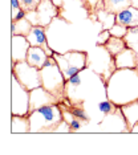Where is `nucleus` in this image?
<instances>
[{
  "mask_svg": "<svg viewBox=\"0 0 138 155\" xmlns=\"http://www.w3.org/2000/svg\"><path fill=\"white\" fill-rule=\"evenodd\" d=\"M41 0H19L20 3V8L24 9L27 13L32 12V11H36L39 4H40Z\"/></svg>",
  "mask_w": 138,
  "mask_h": 155,
  "instance_id": "22",
  "label": "nucleus"
},
{
  "mask_svg": "<svg viewBox=\"0 0 138 155\" xmlns=\"http://www.w3.org/2000/svg\"><path fill=\"white\" fill-rule=\"evenodd\" d=\"M123 38H125V41H126L127 48L133 49V51L138 54V27L129 28L126 36Z\"/></svg>",
  "mask_w": 138,
  "mask_h": 155,
  "instance_id": "19",
  "label": "nucleus"
},
{
  "mask_svg": "<svg viewBox=\"0 0 138 155\" xmlns=\"http://www.w3.org/2000/svg\"><path fill=\"white\" fill-rule=\"evenodd\" d=\"M60 104V100L51 91H48L45 87L39 86L36 89L29 91V113L36 110L39 107L47 106V105Z\"/></svg>",
  "mask_w": 138,
  "mask_h": 155,
  "instance_id": "8",
  "label": "nucleus"
},
{
  "mask_svg": "<svg viewBox=\"0 0 138 155\" xmlns=\"http://www.w3.org/2000/svg\"><path fill=\"white\" fill-rule=\"evenodd\" d=\"M28 41H29L31 47H39L42 48L48 53V56H53L55 52L51 49L47 41V35H45V27L42 25H33L31 29L29 35L27 36Z\"/></svg>",
  "mask_w": 138,
  "mask_h": 155,
  "instance_id": "10",
  "label": "nucleus"
},
{
  "mask_svg": "<svg viewBox=\"0 0 138 155\" xmlns=\"http://www.w3.org/2000/svg\"><path fill=\"white\" fill-rule=\"evenodd\" d=\"M41 72V86L48 91L55 94L60 100V104L65 101V90H66V80L64 77L61 69L59 68L57 62L53 56H49L47 64L40 69Z\"/></svg>",
  "mask_w": 138,
  "mask_h": 155,
  "instance_id": "3",
  "label": "nucleus"
},
{
  "mask_svg": "<svg viewBox=\"0 0 138 155\" xmlns=\"http://www.w3.org/2000/svg\"><path fill=\"white\" fill-rule=\"evenodd\" d=\"M110 31L109 29H104L102 32L98 35V40H97V45H100V47H104V45L108 43V40L110 38Z\"/></svg>",
  "mask_w": 138,
  "mask_h": 155,
  "instance_id": "24",
  "label": "nucleus"
},
{
  "mask_svg": "<svg viewBox=\"0 0 138 155\" xmlns=\"http://www.w3.org/2000/svg\"><path fill=\"white\" fill-rule=\"evenodd\" d=\"M66 109H68V110L72 113V114H73L76 118H79L82 123L89 122V115L86 114V111H85L82 107H80V106H74V105H70V104H69V106L66 107Z\"/></svg>",
  "mask_w": 138,
  "mask_h": 155,
  "instance_id": "21",
  "label": "nucleus"
},
{
  "mask_svg": "<svg viewBox=\"0 0 138 155\" xmlns=\"http://www.w3.org/2000/svg\"><path fill=\"white\" fill-rule=\"evenodd\" d=\"M59 68L61 69L65 80H69L72 76L79 74L86 68L88 53L85 51H69L66 53H53Z\"/></svg>",
  "mask_w": 138,
  "mask_h": 155,
  "instance_id": "4",
  "label": "nucleus"
},
{
  "mask_svg": "<svg viewBox=\"0 0 138 155\" xmlns=\"http://www.w3.org/2000/svg\"><path fill=\"white\" fill-rule=\"evenodd\" d=\"M33 27L29 20L27 19H21V20H17V21H11V33L13 35H20V36H28Z\"/></svg>",
  "mask_w": 138,
  "mask_h": 155,
  "instance_id": "18",
  "label": "nucleus"
},
{
  "mask_svg": "<svg viewBox=\"0 0 138 155\" xmlns=\"http://www.w3.org/2000/svg\"><path fill=\"white\" fill-rule=\"evenodd\" d=\"M20 3H19V0H11V19H15V16H16V13L20 11Z\"/></svg>",
  "mask_w": 138,
  "mask_h": 155,
  "instance_id": "26",
  "label": "nucleus"
},
{
  "mask_svg": "<svg viewBox=\"0 0 138 155\" xmlns=\"http://www.w3.org/2000/svg\"><path fill=\"white\" fill-rule=\"evenodd\" d=\"M106 98L118 107L138 101V69H116L105 82Z\"/></svg>",
  "mask_w": 138,
  "mask_h": 155,
  "instance_id": "1",
  "label": "nucleus"
},
{
  "mask_svg": "<svg viewBox=\"0 0 138 155\" xmlns=\"http://www.w3.org/2000/svg\"><path fill=\"white\" fill-rule=\"evenodd\" d=\"M132 5L134 8H138V0H132Z\"/></svg>",
  "mask_w": 138,
  "mask_h": 155,
  "instance_id": "28",
  "label": "nucleus"
},
{
  "mask_svg": "<svg viewBox=\"0 0 138 155\" xmlns=\"http://www.w3.org/2000/svg\"><path fill=\"white\" fill-rule=\"evenodd\" d=\"M49 56L48 53L44 51L42 48L39 47H31L29 51H28V56H27V62L32 66H36V68L41 69L44 68L45 64H47Z\"/></svg>",
  "mask_w": 138,
  "mask_h": 155,
  "instance_id": "13",
  "label": "nucleus"
},
{
  "mask_svg": "<svg viewBox=\"0 0 138 155\" xmlns=\"http://www.w3.org/2000/svg\"><path fill=\"white\" fill-rule=\"evenodd\" d=\"M137 69H138V61H137Z\"/></svg>",
  "mask_w": 138,
  "mask_h": 155,
  "instance_id": "29",
  "label": "nucleus"
},
{
  "mask_svg": "<svg viewBox=\"0 0 138 155\" xmlns=\"http://www.w3.org/2000/svg\"><path fill=\"white\" fill-rule=\"evenodd\" d=\"M12 73L15 74L17 81L27 87L28 90H33L41 86V72L36 66L29 65L27 61H21L12 64Z\"/></svg>",
  "mask_w": 138,
  "mask_h": 155,
  "instance_id": "6",
  "label": "nucleus"
},
{
  "mask_svg": "<svg viewBox=\"0 0 138 155\" xmlns=\"http://www.w3.org/2000/svg\"><path fill=\"white\" fill-rule=\"evenodd\" d=\"M11 133L27 134L31 133V122L28 115H12L11 117Z\"/></svg>",
  "mask_w": 138,
  "mask_h": 155,
  "instance_id": "14",
  "label": "nucleus"
},
{
  "mask_svg": "<svg viewBox=\"0 0 138 155\" xmlns=\"http://www.w3.org/2000/svg\"><path fill=\"white\" fill-rule=\"evenodd\" d=\"M129 133H138V123H136V125L133 126L132 129H130V131Z\"/></svg>",
  "mask_w": 138,
  "mask_h": 155,
  "instance_id": "27",
  "label": "nucleus"
},
{
  "mask_svg": "<svg viewBox=\"0 0 138 155\" xmlns=\"http://www.w3.org/2000/svg\"><path fill=\"white\" fill-rule=\"evenodd\" d=\"M29 48L31 44L25 36L13 35L12 38H11V61H12V64L27 61Z\"/></svg>",
  "mask_w": 138,
  "mask_h": 155,
  "instance_id": "9",
  "label": "nucleus"
},
{
  "mask_svg": "<svg viewBox=\"0 0 138 155\" xmlns=\"http://www.w3.org/2000/svg\"><path fill=\"white\" fill-rule=\"evenodd\" d=\"M138 54L133 49L126 48L119 54L114 57V65L116 69H123V68H137Z\"/></svg>",
  "mask_w": 138,
  "mask_h": 155,
  "instance_id": "12",
  "label": "nucleus"
},
{
  "mask_svg": "<svg viewBox=\"0 0 138 155\" xmlns=\"http://www.w3.org/2000/svg\"><path fill=\"white\" fill-rule=\"evenodd\" d=\"M59 9L57 7L53 4L52 0H41L39 4L36 11L28 12V16H33V19L31 20V23L33 25H42L48 27L51 21L57 16Z\"/></svg>",
  "mask_w": 138,
  "mask_h": 155,
  "instance_id": "7",
  "label": "nucleus"
},
{
  "mask_svg": "<svg viewBox=\"0 0 138 155\" xmlns=\"http://www.w3.org/2000/svg\"><path fill=\"white\" fill-rule=\"evenodd\" d=\"M127 29H129V28L123 27L121 24H117V23H114L110 28H109L110 35L112 36H116V37H125L126 33H127Z\"/></svg>",
  "mask_w": 138,
  "mask_h": 155,
  "instance_id": "23",
  "label": "nucleus"
},
{
  "mask_svg": "<svg viewBox=\"0 0 138 155\" xmlns=\"http://www.w3.org/2000/svg\"><path fill=\"white\" fill-rule=\"evenodd\" d=\"M116 23L121 24L126 28L138 27V8H134L133 5H130L123 11L116 13Z\"/></svg>",
  "mask_w": 138,
  "mask_h": 155,
  "instance_id": "11",
  "label": "nucleus"
},
{
  "mask_svg": "<svg viewBox=\"0 0 138 155\" xmlns=\"http://www.w3.org/2000/svg\"><path fill=\"white\" fill-rule=\"evenodd\" d=\"M11 81V114L29 115V90L21 85L13 73Z\"/></svg>",
  "mask_w": 138,
  "mask_h": 155,
  "instance_id": "5",
  "label": "nucleus"
},
{
  "mask_svg": "<svg viewBox=\"0 0 138 155\" xmlns=\"http://www.w3.org/2000/svg\"><path fill=\"white\" fill-rule=\"evenodd\" d=\"M104 48L106 49V52H108L112 57H116V56L119 54L122 51H125L127 48V45H126V41L123 37L110 36V38L108 40V43L104 45Z\"/></svg>",
  "mask_w": 138,
  "mask_h": 155,
  "instance_id": "16",
  "label": "nucleus"
},
{
  "mask_svg": "<svg viewBox=\"0 0 138 155\" xmlns=\"http://www.w3.org/2000/svg\"><path fill=\"white\" fill-rule=\"evenodd\" d=\"M98 110H100L102 114H104V117H106V115L116 113L117 110H118V106L113 104V102L109 100V98H106V100L101 101L100 104H98Z\"/></svg>",
  "mask_w": 138,
  "mask_h": 155,
  "instance_id": "20",
  "label": "nucleus"
},
{
  "mask_svg": "<svg viewBox=\"0 0 138 155\" xmlns=\"http://www.w3.org/2000/svg\"><path fill=\"white\" fill-rule=\"evenodd\" d=\"M81 85V77H80V73L79 74H74L72 76L69 80H66V89L69 87H77Z\"/></svg>",
  "mask_w": 138,
  "mask_h": 155,
  "instance_id": "25",
  "label": "nucleus"
},
{
  "mask_svg": "<svg viewBox=\"0 0 138 155\" xmlns=\"http://www.w3.org/2000/svg\"><path fill=\"white\" fill-rule=\"evenodd\" d=\"M31 133H53L64 121V114L59 104L47 105L29 113Z\"/></svg>",
  "mask_w": 138,
  "mask_h": 155,
  "instance_id": "2",
  "label": "nucleus"
},
{
  "mask_svg": "<svg viewBox=\"0 0 138 155\" xmlns=\"http://www.w3.org/2000/svg\"><path fill=\"white\" fill-rule=\"evenodd\" d=\"M121 111H122L123 117H125L127 129H129V131H130V129H132L136 123H138V101L123 105V106H121Z\"/></svg>",
  "mask_w": 138,
  "mask_h": 155,
  "instance_id": "15",
  "label": "nucleus"
},
{
  "mask_svg": "<svg viewBox=\"0 0 138 155\" xmlns=\"http://www.w3.org/2000/svg\"><path fill=\"white\" fill-rule=\"evenodd\" d=\"M102 3H104V11L112 15H116L132 5V0H102Z\"/></svg>",
  "mask_w": 138,
  "mask_h": 155,
  "instance_id": "17",
  "label": "nucleus"
}]
</instances>
